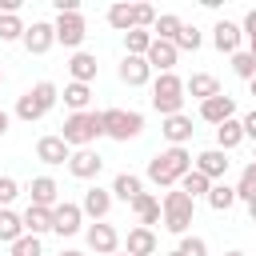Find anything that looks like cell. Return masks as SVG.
Masks as SVG:
<instances>
[{
  "label": "cell",
  "mask_w": 256,
  "mask_h": 256,
  "mask_svg": "<svg viewBox=\"0 0 256 256\" xmlns=\"http://www.w3.org/2000/svg\"><path fill=\"white\" fill-rule=\"evenodd\" d=\"M192 172V152L188 148H160L152 160H148V180L156 184V188H176L184 176Z\"/></svg>",
  "instance_id": "6da1fadb"
},
{
  "label": "cell",
  "mask_w": 256,
  "mask_h": 256,
  "mask_svg": "<svg viewBox=\"0 0 256 256\" xmlns=\"http://www.w3.org/2000/svg\"><path fill=\"white\" fill-rule=\"evenodd\" d=\"M192 220H196V200H192L188 192H180V188H168V192L160 196V224H164L172 236H188Z\"/></svg>",
  "instance_id": "7a4b0ae2"
},
{
  "label": "cell",
  "mask_w": 256,
  "mask_h": 256,
  "mask_svg": "<svg viewBox=\"0 0 256 256\" xmlns=\"http://www.w3.org/2000/svg\"><path fill=\"white\" fill-rule=\"evenodd\" d=\"M56 104H60V88H56L52 80H36V84H32V88L16 100V120L36 124V120H44Z\"/></svg>",
  "instance_id": "3957f363"
},
{
  "label": "cell",
  "mask_w": 256,
  "mask_h": 256,
  "mask_svg": "<svg viewBox=\"0 0 256 256\" xmlns=\"http://www.w3.org/2000/svg\"><path fill=\"white\" fill-rule=\"evenodd\" d=\"M104 136V120H100V112H68L64 116V124H60V140L76 152V148H88L92 140H100Z\"/></svg>",
  "instance_id": "277c9868"
},
{
  "label": "cell",
  "mask_w": 256,
  "mask_h": 256,
  "mask_svg": "<svg viewBox=\"0 0 256 256\" xmlns=\"http://www.w3.org/2000/svg\"><path fill=\"white\" fill-rule=\"evenodd\" d=\"M184 100H188V92H184V80L176 72H160L152 80V108L160 112V120L164 116H180L184 112Z\"/></svg>",
  "instance_id": "5b68a950"
},
{
  "label": "cell",
  "mask_w": 256,
  "mask_h": 256,
  "mask_svg": "<svg viewBox=\"0 0 256 256\" xmlns=\"http://www.w3.org/2000/svg\"><path fill=\"white\" fill-rule=\"evenodd\" d=\"M100 120H104V136L120 140V144H128V140H136L144 132V116L136 108H104Z\"/></svg>",
  "instance_id": "8992f818"
},
{
  "label": "cell",
  "mask_w": 256,
  "mask_h": 256,
  "mask_svg": "<svg viewBox=\"0 0 256 256\" xmlns=\"http://www.w3.org/2000/svg\"><path fill=\"white\" fill-rule=\"evenodd\" d=\"M52 232H56L60 240L84 232V208H80L76 200H60V204L52 208Z\"/></svg>",
  "instance_id": "52a82bcc"
},
{
  "label": "cell",
  "mask_w": 256,
  "mask_h": 256,
  "mask_svg": "<svg viewBox=\"0 0 256 256\" xmlns=\"http://www.w3.org/2000/svg\"><path fill=\"white\" fill-rule=\"evenodd\" d=\"M84 244H88V252H96V256H116L120 252V232L108 224V220H100V224H88L84 228Z\"/></svg>",
  "instance_id": "ba28073f"
},
{
  "label": "cell",
  "mask_w": 256,
  "mask_h": 256,
  "mask_svg": "<svg viewBox=\"0 0 256 256\" xmlns=\"http://www.w3.org/2000/svg\"><path fill=\"white\" fill-rule=\"evenodd\" d=\"M52 28H56V44H64V48L80 52V44H84V36H88V24H84V16H80V12H64V16H56V20H52Z\"/></svg>",
  "instance_id": "9c48e42d"
},
{
  "label": "cell",
  "mask_w": 256,
  "mask_h": 256,
  "mask_svg": "<svg viewBox=\"0 0 256 256\" xmlns=\"http://www.w3.org/2000/svg\"><path fill=\"white\" fill-rule=\"evenodd\" d=\"M80 208H84V220H92V224L108 220V212H112V188H100V184H92V188L84 192Z\"/></svg>",
  "instance_id": "30bf717a"
},
{
  "label": "cell",
  "mask_w": 256,
  "mask_h": 256,
  "mask_svg": "<svg viewBox=\"0 0 256 256\" xmlns=\"http://www.w3.org/2000/svg\"><path fill=\"white\" fill-rule=\"evenodd\" d=\"M212 44H216V52L236 56L240 44H244V28H240L236 20H216V28H212Z\"/></svg>",
  "instance_id": "8fae6325"
},
{
  "label": "cell",
  "mask_w": 256,
  "mask_h": 256,
  "mask_svg": "<svg viewBox=\"0 0 256 256\" xmlns=\"http://www.w3.org/2000/svg\"><path fill=\"white\" fill-rule=\"evenodd\" d=\"M232 116H236V96H228V92H220V96H212V100L200 104V120L212 124V128H220V124L232 120Z\"/></svg>",
  "instance_id": "7c38bea8"
},
{
  "label": "cell",
  "mask_w": 256,
  "mask_h": 256,
  "mask_svg": "<svg viewBox=\"0 0 256 256\" xmlns=\"http://www.w3.org/2000/svg\"><path fill=\"white\" fill-rule=\"evenodd\" d=\"M192 132H196V128H192V116H184V112H180V116H164V120H160V136L168 140V148H188Z\"/></svg>",
  "instance_id": "4fadbf2b"
},
{
  "label": "cell",
  "mask_w": 256,
  "mask_h": 256,
  "mask_svg": "<svg viewBox=\"0 0 256 256\" xmlns=\"http://www.w3.org/2000/svg\"><path fill=\"white\" fill-rule=\"evenodd\" d=\"M36 160L48 164V168H56V164H68L72 160V148L60 140V132H52V136H40L36 140Z\"/></svg>",
  "instance_id": "5bb4252c"
},
{
  "label": "cell",
  "mask_w": 256,
  "mask_h": 256,
  "mask_svg": "<svg viewBox=\"0 0 256 256\" xmlns=\"http://www.w3.org/2000/svg\"><path fill=\"white\" fill-rule=\"evenodd\" d=\"M100 168H104V156H100L96 148H76L72 160H68V172H72L76 180H96Z\"/></svg>",
  "instance_id": "9a60e30c"
},
{
  "label": "cell",
  "mask_w": 256,
  "mask_h": 256,
  "mask_svg": "<svg viewBox=\"0 0 256 256\" xmlns=\"http://www.w3.org/2000/svg\"><path fill=\"white\" fill-rule=\"evenodd\" d=\"M20 44H24V48H28V52H32V56H44V52H48V48H52V44H56V28H52V24H48V20H32V24H28V32H24V40H20Z\"/></svg>",
  "instance_id": "2e32d148"
},
{
  "label": "cell",
  "mask_w": 256,
  "mask_h": 256,
  "mask_svg": "<svg viewBox=\"0 0 256 256\" xmlns=\"http://www.w3.org/2000/svg\"><path fill=\"white\" fill-rule=\"evenodd\" d=\"M116 76H120V84H128V88H144V84L152 80V68H148V60H144V56H128V52H124V60H120Z\"/></svg>",
  "instance_id": "e0dca14e"
},
{
  "label": "cell",
  "mask_w": 256,
  "mask_h": 256,
  "mask_svg": "<svg viewBox=\"0 0 256 256\" xmlns=\"http://www.w3.org/2000/svg\"><path fill=\"white\" fill-rule=\"evenodd\" d=\"M228 164H232V160H228V152H220V148H204V152L192 160V168H196V172H204L212 184H220V180H224Z\"/></svg>",
  "instance_id": "ac0fdd59"
},
{
  "label": "cell",
  "mask_w": 256,
  "mask_h": 256,
  "mask_svg": "<svg viewBox=\"0 0 256 256\" xmlns=\"http://www.w3.org/2000/svg\"><path fill=\"white\" fill-rule=\"evenodd\" d=\"M28 204H36V208H56V204H60V184H56L52 176H32V184H28Z\"/></svg>",
  "instance_id": "d6986e66"
},
{
  "label": "cell",
  "mask_w": 256,
  "mask_h": 256,
  "mask_svg": "<svg viewBox=\"0 0 256 256\" xmlns=\"http://www.w3.org/2000/svg\"><path fill=\"white\" fill-rule=\"evenodd\" d=\"M156 248H160V240H156L152 228H144V224L128 228V236H124V252L128 256H156Z\"/></svg>",
  "instance_id": "ffe728a7"
},
{
  "label": "cell",
  "mask_w": 256,
  "mask_h": 256,
  "mask_svg": "<svg viewBox=\"0 0 256 256\" xmlns=\"http://www.w3.org/2000/svg\"><path fill=\"white\" fill-rule=\"evenodd\" d=\"M148 68L152 72H172L176 68V60H180V48L172 44V40H152V48H148Z\"/></svg>",
  "instance_id": "44dd1931"
},
{
  "label": "cell",
  "mask_w": 256,
  "mask_h": 256,
  "mask_svg": "<svg viewBox=\"0 0 256 256\" xmlns=\"http://www.w3.org/2000/svg\"><path fill=\"white\" fill-rule=\"evenodd\" d=\"M184 92H188L192 100H200V104H204V100H212V96H220L224 88H220V80H216L212 72H192V76L184 80Z\"/></svg>",
  "instance_id": "7402d4cb"
},
{
  "label": "cell",
  "mask_w": 256,
  "mask_h": 256,
  "mask_svg": "<svg viewBox=\"0 0 256 256\" xmlns=\"http://www.w3.org/2000/svg\"><path fill=\"white\" fill-rule=\"evenodd\" d=\"M96 68H100V64H96V56H92V52H84V48L68 56V76H72L76 84H92V80H96Z\"/></svg>",
  "instance_id": "603a6c76"
},
{
  "label": "cell",
  "mask_w": 256,
  "mask_h": 256,
  "mask_svg": "<svg viewBox=\"0 0 256 256\" xmlns=\"http://www.w3.org/2000/svg\"><path fill=\"white\" fill-rule=\"evenodd\" d=\"M140 192H144V180H140L136 172H116V180H112V200H124V204H132Z\"/></svg>",
  "instance_id": "cb8c5ba5"
},
{
  "label": "cell",
  "mask_w": 256,
  "mask_h": 256,
  "mask_svg": "<svg viewBox=\"0 0 256 256\" xmlns=\"http://www.w3.org/2000/svg\"><path fill=\"white\" fill-rule=\"evenodd\" d=\"M60 100H64V108L68 112H88V104H92V84H64V92H60Z\"/></svg>",
  "instance_id": "d4e9b609"
},
{
  "label": "cell",
  "mask_w": 256,
  "mask_h": 256,
  "mask_svg": "<svg viewBox=\"0 0 256 256\" xmlns=\"http://www.w3.org/2000/svg\"><path fill=\"white\" fill-rule=\"evenodd\" d=\"M244 144V124H240V116H232V120H224L220 128H216V148L220 152H232V148H240Z\"/></svg>",
  "instance_id": "484cf974"
},
{
  "label": "cell",
  "mask_w": 256,
  "mask_h": 256,
  "mask_svg": "<svg viewBox=\"0 0 256 256\" xmlns=\"http://www.w3.org/2000/svg\"><path fill=\"white\" fill-rule=\"evenodd\" d=\"M132 212H136V220H140L144 228L160 224V196H152V192H140V196L132 200Z\"/></svg>",
  "instance_id": "4316f807"
},
{
  "label": "cell",
  "mask_w": 256,
  "mask_h": 256,
  "mask_svg": "<svg viewBox=\"0 0 256 256\" xmlns=\"http://www.w3.org/2000/svg\"><path fill=\"white\" fill-rule=\"evenodd\" d=\"M20 216H24V232H28V236H44V232H52V208H36V204H28Z\"/></svg>",
  "instance_id": "83f0119b"
},
{
  "label": "cell",
  "mask_w": 256,
  "mask_h": 256,
  "mask_svg": "<svg viewBox=\"0 0 256 256\" xmlns=\"http://www.w3.org/2000/svg\"><path fill=\"white\" fill-rule=\"evenodd\" d=\"M24 236V216L20 212H12V208H0V244H16Z\"/></svg>",
  "instance_id": "f1b7e54d"
},
{
  "label": "cell",
  "mask_w": 256,
  "mask_h": 256,
  "mask_svg": "<svg viewBox=\"0 0 256 256\" xmlns=\"http://www.w3.org/2000/svg\"><path fill=\"white\" fill-rule=\"evenodd\" d=\"M204 200H208V208H212V212H228V208L236 204V184L220 180V184H212V192H208Z\"/></svg>",
  "instance_id": "f546056e"
},
{
  "label": "cell",
  "mask_w": 256,
  "mask_h": 256,
  "mask_svg": "<svg viewBox=\"0 0 256 256\" xmlns=\"http://www.w3.org/2000/svg\"><path fill=\"white\" fill-rule=\"evenodd\" d=\"M24 32H28V24L20 20V12H0V40H4V44L24 40Z\"/></svg>",
  "instance_id": "4dcf8cb0"
},
{
  "label": "cell",
  "mask_w": 256,
  "mask_h": 256,
  "mask_svg": "<svg viewBox=\"0 0 256 256\" xmlns=\"http://www.w3.org/2000/svg\"><path fill=\"white\" fill-rule=\"evenodd\" d=\"M108 24L116 32H132L136 28V4H112L108 8Z\"/></svg>",
  "instance_id": "1f68e13d"
},
{
  "label": "cell",
  "mask_w": 256,
  "mask_h": 256,
  "mask_svg": "<svg viewBox=\"0 0 256 256\" xmlns=\"http://www.w3.org/2000/svg\"><path fill=\"white\" fill-rule=\"evenodd\" d=\"M180 28H184V20H180L176 12H164V16H156V24H152V36H156V40H172V44H176Z\"/></svg>",
  "instance_id": "d6a6232c"
},
{
  "label": "cell",
  "mask_w": 256,
  "mask_h": 256,
  "mask_svg": "<svg viewBox=\"0 0 256 256\" xmlns=\"http://www.w3.org/2000/svg\"><path fill=\"white\" fill-rule=\"evenodd\" d=\"M152 32L148 28H132V32H124V48H128V56H148V48H152Z\"/></svg>",
  "instance_id": "836d02e7"
},
{
  "label": "cell",
  "mask_w": 256,
  "mask_h": 256,
  "mask_svg": "<svg viewBox=\"0 0 256 256\" xmlns=\"http://www.w3.org/2000/svg\"><path fill=\"white\" fill-rule=\"evenodd\" d=\"M236 200H244V204H252V200H256V164H252V160L240 168V180H236Z\"/></svg>",
  "instance_id": "e575fe53"
},
{
  "label": "cell",
  "mask_w": 256,
  "mask_h": 256,
  "mask_svg": "<svg viewBox=\"0 0 256 256\" xmlns=\"http://www.w3.org/2000/svg\"><path fill=\"white\" fill-rule=\"evenodd\" d=\"M176 188H180V192H188V196L196 200V196H208V192H212V180H208L204 172H196V168H192V172H188V176H184Z\"/></svg>",
  "instance_id": "d590c367"
},
{
  "label": "cell",
  "mask_w": 256,
  "mask_h": 256,
  "mask_svg": "<svg viewBox=\"0 0 256 256\" xmlns=\"http://www.w3.org/2000/svg\"><path fill=\"white\" fill-rule=\"evenodd\" d=\"M8 256H44V244H40V236H20L12 248H8Z\"/></svg>",
  "instance_id": "8d00e7d4"
},
{
  "label": "cell",
  "mask_w": 256,
  "mask_h": 256,
  "mask_svg": "<svg viewBox=\"0 0 256 256\" xmlns=\"http://www.w3.org/2000/svg\"><path fill=\"white\" fill-rule=\"evenodd\" d=\"M200 44H204L200 28H196V24H184V28H180V36H176V48H180V52H196Z\"/></svg>",
  "instance_id": "74e56055"
},
{
  "label": "cell",
  "mask_w": 256,
  "mask_h": 256,
  "mask_svg": "<svg viewBox=\"0 0 256 256\" xmlns=\"http://www.w3.org/2000/svg\"><path fill=\"white\" fill-rule=\"evenodd\" d=\"M232 72H236L240 80H252V76H256V60H252L248 48H240V52L232 56Z\"/></svg>",
  "instance_id": "f35d334b"
},
{
  "label": "cell",
  "mask_w": 256,
  "mask_h": 256,
  "mask_svg": "<svg viewBox=\"0 0 256 256\" xmlns=\"http://www.w3.org/2000/svg\"><path fill=\"white\" fill-rule=\"evenodd\" d=\"M176 252H180V256H208V240L188 232V236H180V248H176Z\"/></svg>",
  "instance_id": "ab89813d"
},
{
  "label": "cell",
  "mask_w": 256,
  "mask_h": 256,
  "mask_svg": "<svg viewBox=\"0 0 256 256\" xmlns=\"http://www.w3.org/2000/svg\"><path fill=\"white\" fill-rule=\"evenodd\" d=\"M16 196H20V180L16 176H0V208H8Z\"/></svg>",
  "instance_id": "60d3db41"
},
{
  "label": "cell",
  "mask_w": 256,
  "mask_h": 256,
  "mask_svg": "<svg viewBox=\"0 0 256 256\" xmlns=\"http://www.w3.org/2000/svg\"><path fill=\"white\" fill-rule=\"evenodd\" d=\"M240 28H244V40H248V48H256V8L244 16V24H240Z\"/></svg>",
  "instance_id": "b9f144b4"
},
{
  "label": "cell",
  "mask_w": 256,
  "mask_h": 256,
  "mask_svg": "<svg viewBox=\"0 0 256 256\" xmlns=\"http://www.w3.org/2000/svg\"><path fill=\"white\" fill-rule=\"evenodd\" d=\"M240 124H244V140H256V108H252V112H244V116H240Z\"/></svg>",
  "instance_id": "7bdbcfd3"
},
{
  "label": "cell",
  "mask_w": 256,
  "mask_h": 256,
  "mask_svg": "<svg viewBox=\"0 0 256 256\" xmlns=\"http://www.w3.org/2000/svg\"><path fill=\"white\" fill-rule=\"evenodd\" d=\"M0 12H20V0H0Z\"/></svg>",
  "instance_id": "ee69618b"
},
{
  "label": "cell",
  "mask_w": 256,
  "mask_h": 256,
  "mask_svg": "<svg viewBox=\"0 0 256 256\" xmlns=\"http://www.w3.org/2000/svg\"><path fill=\"white\" fill-rule=\"evenodd\" d=\"M8 124H12V116H8L4 108H0V136H8Z\"/></svg>",
  "instance_id": "f6af8a7d"
},
{
  "label": "cell",
  "mask_w": 256,
  "mask_h": 256,
  "mask_svg": "<svg viewBox=\"0 0 256 256\" xmlns=\"http://www.w3.org/2000/svg\"><path fill=\"white\" fill-rule=\"evenodd\" d=\"M60 256H88V252H80V248H60Z\"/></svg>",
  "instance_id": "bcb514c9"
},
{
  "label": "cell",
  "mask_w": 256,
  "mask_h": 256,
  "mask_svg": "<svg viewBox=\"0 0 256 256\" xmlns=\"http://www.w3.org/2000/svg\"><path fill=\"white\" fill-rule=\"evenodd\" d=\"M248 220H252V224H256V200H252V204H248Z\"/></svg>",
  "instance_id": "7dc6e473"
},
{
  "label": "cell",
  "mask_w": 256,
  "mask_h": 256,
  "mask_svg": "<svg viewBox=\"0 0 256 256\" xmlns=\"http://www.w3.org/2000/svg\"><path fill=\"white\" fill-rule=\"evenodd\" d=\"M248 92H252V96H256V76H252V80H248Z\"/></svg>",
  "instance_id": "c3c4849f"
},
{
  "label": "cell",
  "mask_w": 256,
  "mask_h": 256,
  "mask_svg": "<svg viewBox=\"0 0 256 256\" xmlns=\"http://www.w3.org/2000/svg\"><path fill=\"white\" fill-rule=\"evenodd\" d=\"M224 256H244V252H240V248H232V252H224Z\"/></svg>",
  "instance_id": "681fc988"
},
{
  "label": "cell",
  "mask_w": 256,
  "mask_h": 256,
  "mask_svg": "<svg viewBox=\"0 0 256 256\" xmlns=\"http://www.w3.org/2000/svg\"><path fill=\"white\" fill-rule=\"evenodd\" d=\"M248 52H252V60H256V48H248Z\"/></svg>",
  "instance_id": "f907efd6"
},
{
  "label": "cell",
  "mask_w": 256,
  "mask_h": 256,
  "mask_svg": "<svg viewBox=\"0 0 256 256\" xmlns=\"http://www.w3.org/2000/svg\"><path fill=\"white\" fill-rule=\"evenodd\" d=\"M0 84H4V68H0Z\"/></svg>",
  "instance_id": "816d5d0a"
},
{
  "label": "cell",
  "mask_w": 256,
  "mask_h": 256,
  "mask_svg": "<svg viewBox=\"0 0 256 256\" xmlns=\"http://www.w3.org/2000/svg\"><path fill=\"white\" fill-rule=\"evenodd\" d=\"M168 256H180V252H168Z\"/></svg>",
  "instance_id": "f5cc1de1"
},
{
  "label": "cell",
  "mask_w": 256,
  "mask_h": 256,
  "mask_svg": "<svg viewBox=\"0 0 256 256\" xmlns=\"http://www.w3.org/2000/svg\"><path fill=\"white\" fill-rule=\"evenodd\" d=\"M116 256H128V252H116Z\"/></svg>",
  "instance_id": "db71d44e"
},
{
  "label": "cell",
  "mask_w": 256,
  "mask_h": 256,
  "mask_svg": "<svg viewBox=\"0 0 256 256\" xmlns=\"http://www.w3.org/2000/svg\"><path fill=\"white\" fill-rule=\"evenodd\" d=\"M252 164H256V152H252Z\"/></svg>",
  "instance_id": "11a10c76"
}]
</instances>
